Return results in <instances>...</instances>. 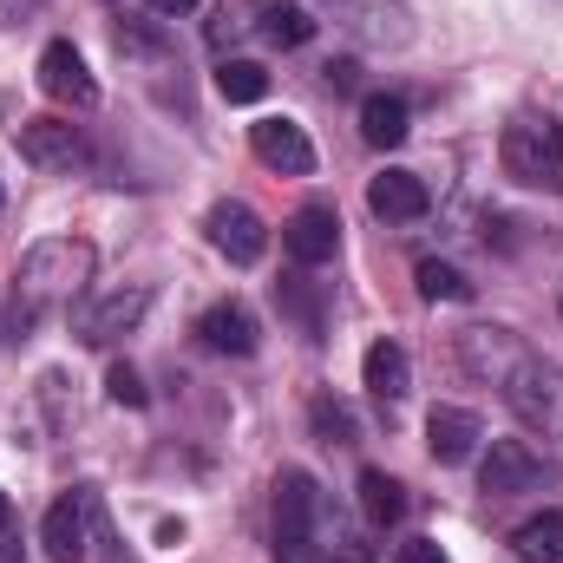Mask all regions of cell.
I'll use <instances>...</instances> for the list:
<instances>
[{"mask_svg": "<svg viewBox=\"0 0 563 563\" xmlns=\"http://www.w3.org/2000/svg\"><path fill=\"white\" fill-rule=\"evenodd\" d=\"M197 341H203L210 354H236V361H250V354L263 347V328H256V314H250L243 301H217V308L197 314Z\"/></svg>", "mask_w": 563, "mask_h": 563, "instance_id": "11", "label": "cell"}, {"mask_svg": "<svg viewBox=\"0 0 563 563\" xmlns=\"http://www.w3.org/2000/svg\"><path fill=\"white\" fill-rule=\"evenodd\" d=\"M92 243H79V236H53V243H33L26 256H20V295L33 301V308H46V301H73L86 282H92Z\"/></svg>", "mask_w": 563, "mask_h": 563, "instance_id": "1", "label": "cell"}, {"mask_svg": "<svg viewBox=\"0 0 563 563\" xmlns=\"http://www.w3.org/2000/svg\"><path fill=\"white\" fill-rule=\"evenodd\" d=\"M498 157H505V177L563 197V125H551V119H511L505 139H498Z\"/></svg>", "mask_w": 563, "mask_h": 563, "instance_id": "2", "label": "cell"}, {"mask_svg": "<svg viewBox=\"0 0 563 563\" xmlns=\"http://www.w3.org/2000/svg\"><path fill=\"white\" fill-rule=\"evenodd\" d=\"M282 250H288L301 269L334 263V250H341V217H334V203H301V210L282 223Z\"/></svg>", "mask_w": 563, "mask_h": 563, "instance_id": "7", "label": "cell"}, {"mask_svg": "<svg viewBox=\"0 0 563 563\" xmlns=\"http://www.w3.org/2000/svg\"><path fill=\"white\" fill-rule=\"evenodd\" d=\"M250 144H256V157L269 170H282V177H308L314 170V144H308V132L295 119H256L250 125Z\"/></svg>", "mask_w": 563, "mask_h": 563, "instance_id": "12", "label": "cell"}, {"mask_svg": "<svg viewBox=\"0 0 563 563\" xmlns=\"http://www.w3.org/2000/svg\"><path fill=\"white\" fill-rule=\"evenodd\" d=\"M40 92L59 99V106H92L99 99V86H92V73H86V59H79L73 40H53L40 53Z\"/></svg>", "mask_w": 563, "mask_h": 563, "instance_id": "13", "label": "cell"}, {"mask_svg": "<svg viewBox=\"0 0 563 563\" xmlns=\"http://www.w3.org/2000/svg\"><path fill=\"white\" fill-rule=\"evenodd\" d=\"M33 7H40V0H0V26H20Z\"/></svg>", "mask_w": 563, "mask_h": 563, "instance_id": "30", "label": "cell"}, {"mask_svg": "<svg viewBox=\"0 0 563 563\" xmlns=\"http://www.w3.org/2000/svg\"><path fill=\"white\" fill-rule=\"evenodd\" d=\"M7 518H13V505H7V492H0V531H7Z\"/></svg>", "mask_w": 563, "mask_h": 563, "instance_id": "33", "label": "cell"}, {"mask_svg": "<svg viewBox=\"0 0 563 563\" xmlns=\"http://www.w3.org/2000/svg\"><path fill=\"white\" fill-rule=\"evenodd\" d=\"M217 92H223L230 106H256V99L269 92V73H263L256 59H223V66H217Z\"/></svg>", "mask_w": 563, "mask_h": 563, "instance_id": "24", "label": "cell"}, {"mask_svg": "<svg viewBox=\"0 0 563 563\" xmlns=\"http://www.w3.org/2000/svg\"><path fill=\"white\" fill-rule=\"evenodd\" d=\"M498 394H505L525 420H551V413H558V374H551L538 354H525V361L498 380Z\"/></svg>", "mask_w": 563, "mask_h": 563, "instance_id": "16", "label": "cell"}, {"mask_svg": "<svg viewBox=\"0 0 563 563\" xmlns=\"http://www.w3.org/2000/svg\"><path fill=\"white\" fill-rule=\"evenodd\" d=\"M361 380H367V394H374L380 407L407 400V387H413V361H407V347H400V341H374L367 361H361Z\"/></svg>", "mask_w": 563, "mask_h": 563, "instance_id": "18", "label": "cell"}, {"mask_svg": "<svg viewBox=\"0 0 563 563\" xmlns=\"http://www.w3.org/2000/svg\"><path fill=\"white\" fill-rule=\"evenodd\" d=\"M256 7V26L269 46H308L314 40V13L301 0H250Z\"/></svg>", "mask_w": 563, "mask_h": 563, "instance_id": "20", "label": "cell"}, {"mask_svg": "<svg viewBox=\"0 0 563 563\" xmlns=\"http://www.w3.org/2000/svg\"><path fill=\"white\" fill-rule=\"evenodd\" d=\"M106 394H112V407H144V400H151L132 361H112V374H106Z\"/></svg>", "mask_w": 563, "mask_h": 563, "instance_id": "27", "label": "cell"}, {"mask_svg": "<svg viewBox=\"0 0 563 563\" xmlns=\"http://www.w3.org/2000/svg\"><path fill=\"white\" fill-rule=\"evenodd\" d=\"M92 518H99V492L73 485V492L46 511V525H40L46 558L53 563H86V551H92Z\"/></svg>", "mask_w": 563, "mask_h": 563, "instance_id": "4", "label": "cell"}, {"mask_svg": "<svg viewBox=\"0 0 563 563\" xmlns=\"http://www.w3.org/2000/svg\"><path fill=\"white\" fill-rule=\"evenodd\" d=\"M525 354H531V347H525L511 328H465V334H459V367L478 374V380H492V387H498Z\"/></svg>", "mask_w": 563, "mask_h": 563, "instance_id": "9", "label": "cell"}, {"mask_svg": "<svg viewBox=\"0 0 563 563\" xmlns=\"http://www.w3.org/2000/svg\"><path fill=\"white\" fill-rule=\"evenodd\" d=\"M367 210L380 223H420L426 210H432V190H426V177H413V170H380L367 184Z\"/></svg>", "mask_w": 563, "mask_h": 563, "instance_id": "14", "label": "cell"}, {"mask_svg": "<svg viewBox=\"0 0 563 563\" xmlns=\"http://www.w3.org/2000/svg\"><path fill=\"white\" fill-rule=\"evenodd\" d=\"M308 426H314L321 445H354V439H361V420H354V407H347L341 394H314V400H308Z\"/></svg>", "mask_w": 563, "mask_h": 563, "instance_id": "23", "label": "cell"}, {"mask_svg": "<svg viewBox=\"0 0 563 563\" xmlns=\"http://www.w3.org/2000/svg\"><path fill=\"white\" fill-rule=\"evenodd\" d=\"M144 7H151V13H190L197 0H144Z\"/></svg>", "mask_w": 563, "mask_h": 563, "instance_id": "32", "label": "cell"}, {"mask_svg": "<svg viewBox=\"0 0 563 563\" xmlns=\"http://www.w3.org/2000/svg\"><path fill=\"white\" fill-rule=\"evenodd\" d=\"M394 563H452V558H445L432 538H413V544H400V551H394Z\"/></svg>", "mask_w": 563, "mask_h": 563, "instance_id": "28", "label": "cell"}, {"mask_svg": "<svg viewBox=\"0 0 563 563\" xmlns=\"http://www.w3.org/2000/svg\"><path fill=\"white\" fill-rule=\"evenodd\" d=\"M341 20L354 26V40L367 46H407L413 40V13L400 0H341Z\"/></svg>", "mask_w": 563, "mask_h": 563, "instance_id": "15", "label": "cell"}, {"mask_svg": "<svg viewBox=\"0 0 563 563\" xmlns=\"http://www.w3.org/2000/svg\"><path fill=\"white\" fill-rule=\"evenodd\" d=\"M144 308H151V288H112V295H99V301H86L73 314V334L86 347H112V341H125L144 321Z\"/></svg>", "mask_w": 563, "mask_h": 563, "instance_id": "5", "label": "cell"}, {"mask_svg": "<svg viewBox=\"0 0 563 563\" xmlns=\"http://www.w3.org/2000/svg\"><path fill=\"white\" fill-rule=\"evenodd\" d=\"M518 563H563V511H538L511 531Z\"/></svg>", "mask_w": 563, "mask_h": 563, "instance_id": "22", "label": "cell"}, {"mask_svg": "<svg viewBox=\"0 0 563 563\" xmlns=\"http://www.w3.org/2000/svg\"><path fill=\"white\" fill-rule=\"evenodd\" d=\"M413 282H420L426 301H465V295H472V282L459 276L452 263H439V256H426L420 269H413Z\"/></svg>", "mask_w": 563, "mask_h": 563, "instance_id": "25", "label": "cell"}, {"mask_svg": "<svg viewBox=\"0 0 563 563\" xmlns=\"http://www.w3.org/2000/svg\"><path fill=\"white\" fill-rule=\"evenodd\" d=\"M478 439H485V420H478V413H465V407H432L426 445H432L439 465H465V459L478 452Z\"/></svg>", "mask_w": 563, "mask_h": 563, "instance_id": "17", "label": "cell"}, {"mask_svg": "<svg viewBox=\"0 0 563 563\" xmlns=\"http://www.w3.org/2000/svg\"><path fill=\"white\" fill-rule=\"evenodd\" d=\"M236 33H243V13H230V7H223V13L210 20V46H230Z\"/></svg>", "mask_w": 563, "mask_h": 563, "instance_id": "29", "label": "cell"}, {"mask_svg": "<svg viewBox=\"0 0 563 563\" xmlns=\"http://www.w3.org/2000/svg\"><path fill=\"white\" fill-rule=\"evenodd\" d=\"M276 301H282V314H295V321H301V334H308V341H321V301L308 295V282H276Z\"/></svg>", "mask_w": 563, "mask_h": 563, "instance_id": "26", "label": "cell"}, {"mask_svg": "<svg viewBox=\"0 0 563 563\" xmlns=\"http://www.w3.org/2000/svg\"><path fill=\"white\" fill-rule=\"evenodd\" d=\"M361 511H367V525H400L407 518V485L394 478V472H380V465H367L361 472Z\"/></svg>", "mask_w": 563, "mask_h": 563, "instance_id": "21", "label": "cell"}, {"mask_svg": "<svg viewBox=\"0 0 563 563\" xmlns=\"http://www.w3.org/2000/svg\"><path fill=\"white\" fill-rule=\"evenodd\" d=\"M13 144H20V157H26L33 170H86V164H92L79 125H66V119H26V125L13 132Z\"/></svg>", "mask_w": 563, "mask_h": 563, "instance_id": "6", "label": "cell"}, {"mask_svg": "<svg viewBox=\"0 0 563 563\" xmlns=\"http://www.w3.org/2000/svg\"><path fill=\"white\" fill-rule=\"evenodd\" d=\"M328 86H334V92H347V86H354V66H347V59H341V66H328Z\"/></svg>", "mask_w": 563, "mask_h": 563, "instance_id": "31", "label": "cell"}, {"mask_svg": "<svg viewBox=\"0 0 563 563\" xmlns=\"http://www.w3.org/2000/svg\"><path fill=\"white\" fill-rule=\"evenodd\" d=\"M407 132H413V112H407L400 92H367V99H361V139L374 144V151L407 144Z\"/></svg>", "mask_w": 563, "mask_h": 563, "instance_id": "19", "label": "cell"}, {"mask_svg": "<svg viewBox=\"0 0 563 563\" xmlns=\"http://www.w3.org/2000/svg\"><path fill=\"white\" fill-rule=\"evenodd\" d=\"M203 230H210L217 256H230L236 269L263 263V250H269V230H263V217H256L250 203H217V210L203 217Z\"/></svg>", "mask_w": 563, "mask_h": 563, "instance_id": "8", "label": "cell"}, {"mask_svg": "<svg viewBox=\"0 0 563 563\" xmlns=\"http://www.w3.org/2000/svg\"><path fill=\"white\" fill-rule=\"evenodd\" d=\"M328 7H341V0H328Z\"/></svg>", "mask_w": 563, "mask_h": 563, "instance_id": "35", "label": "cell"}, {"mask_svg": "<svg viewBox=\"0 0 563 563\" xmlns=\"http://www.w3.org/2000/svg\"><path fill=\"white\" fill-rule=\"evenodd\" d=\"M0 563H20V551H13V544H0Z\"/></svg>", "mask_w": 563, "mask_h": 563, "instance_id": "34", "label": "cell"}, {"mask_svg": "<svg viewBox=\"0 0 563 563\" xmlns=\"http://www.w3.org/2000/svg\"><path fill=\"white\" fill-rule=\"evenodd\" d=\"M544 478V459L525 445V439H492V452H485V465H478V485L492 492V498H518V492H531Z\"/></svg>", "mask_w": 563, "mask_h": 563, "instance_id": "10", "label": "cell"}, {"mask_svg": "<svg viewBox=\"0 0 563 563\" xmlns=\"http://www.w3.org/2000/svg\"><path fill=\"white\" fill-rule=\"evenodd\" d=\"M314 525H321V492H314V478H308V472H282L276 478V551L288 563H301L308 544H314Z\"/></svg>", "mask_w": 563, "mask_h": 563, "instance_id": "3", "label": "cell"}]
</instances>
